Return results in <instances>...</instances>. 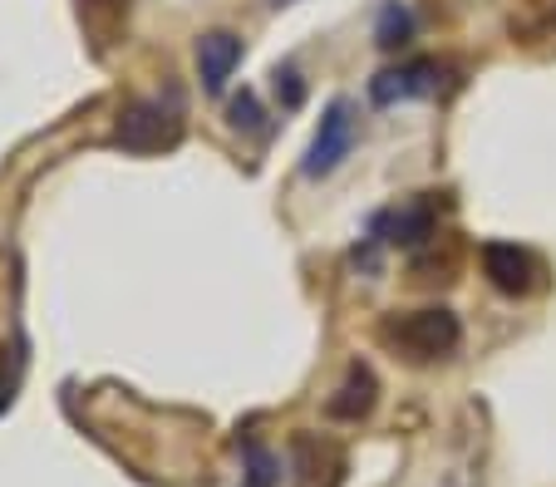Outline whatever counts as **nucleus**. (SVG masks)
<instances>
[{
  "label": "nucleus",
  "instance_id": "3",
  "mask_svg": "<svg viewBox=\"0 0 556 487\" xmlns=\"http://www.w3.org/2000/svg\"><path fill=\"white\" fill-rule=\"evenodd\" d=\"M355 138H359L355 104H350V99H330L326 114H320V128H315V138H311V149H305L301 172H305V178H330V172L350 158Z\"/></svg>",
  "mask_w": 556,
  "mask_h": 487
},
{
  "label": "nucleus",
  "instance_id": "12",
  "mask_svg": "<svg viewBox=\"0 0 556 487\" xmlns=\"http://www.w3.org/2000/svg\"><path fill=\"white\" fill-rule=\"evenodd\" d=\"M276 473H281V463L262 444H247V487H276Z\"/></svg>",
  "mask_w": 556,
  "mask_h": 487
},
{
  "label": "nucleus",
  "instance_id": "2",
  "mask_svg": "<svg viewBox=\"0 0 556 487\" xmlns=\"http://www.w3.org/2000/svg\"><path fill=\"white\" fill-rule=\"evenodd\" d=\"M109 143L124 153H168L182 143V108L163 104V99H134L118 108V124L109 133Z\"/></svg>",
  "mask_w": 556,
  "mask_h": 487
},
{
  "label": "nucleus",
  "instance_id": "14",
  "mask_svg": "<svg viewBox=\"0 0 556 487\" xmlns=\"http://www.w3.org/2000/svg\"><path fill=\"white\" fill-rule=\"evenodd\" d=\"M276 99H281V108H301V99H305V85H301V75H295L291 64H281L276 69Z\"/></svg>",
  "mask_w": 556,
  "mask_h": 487
},
{
  "label": "nucleus",
  "instance_id": "11",
  "mask_svg": "<svg viewBox=\"0 0 556 487\" xmlns=\"http://www.w3.org/2000/svg\"><path fill=\"white\" fill-rule=\"evenodd\" d=\"M227 124L237 128V133H262V99H256L252 89H242V94L227 104Z\"/></svg>",
  "mask_w": 556,
  "mask_h": 487
},
{
  "label": "nucleus",
  "instance_id": "1",
  "mask_svg": "<svg viewBox=\"0 0 556 487\" xmlns=\"http://www.w3.org/2000/svg\"><path fill=\"white\" fill-rule=\"evenodd\" d=\"M375 335L389 355H400V360H409V364H433V360H448L463 345V320L453 316L448 306L389 310Z\"/></svg>",
  "mask_w": 556,
  "mask_h": 487
},
{
  "label": "nucleus",
  "instance_id": "10",
  "mask_svg": "<svg viewBox=\"0 0 556 487\" xmlns=\"http://www.w3.org/2000/svg\"><path fill=\"white\" fill-rule=\"evenodd\" d=\"M414 40V15L409 5H400V0H389L384 11H379V25H375V44L379 50H404V44Z\"/></svg>",
  "mask_w": 556,
  "mask_h": 487
},
{
  "label": "nucleus",
  "instance_id": "8",
  "mask_svg": "<svg viewBox=\"0 0 556 487\" xmlns=\"http://www.w3.org/2000/svg\"><path fill=\"white\" fill-rule=\"evenodd\" d=\"M375 403H379L375 370H369L365 360H350L345 380H340V389L330 394L326 413H330V419H340V424H359V419H369V413H375Z\"/></svg>",
  "mask_w": 556,
  "mask_h": 487
},
{
  "label": "nucleus",
  "instance_id": "15",
  "mask_svg": "<svg viewBox=\"0 0 556 487\" xmlns=\"http://www.w3.org/2000/svg\"><path fill=\"white\" fill-rule=\"evenodd\" d=\"M271 5H291V0H271Z\"/></svg>",
  "mask_w": 556,
  "mask_h": 487
},
{
  "label": "nucleus",
  "instance_id": "4",
  "mask_svg": "<svg viewBox=\"0 0 556 487\" xmlns=\"http://www.w3.org/2000/svg\"><path fill=\"white\" fill-rule=\"evenodd\" d=\"M478 261H483L488 286L503 291V296H513V300H522V296H532V291H542V281H546L542 256L527 252V246H517V242H483Z\"/></svg>",
  "mask_w": 556,
  "mask_h": 487
},
{
  "label": "nucleus",
  "instance_id": "7",
  "mask_svg": "<svg viewBox=\"0 0 556 487\" xmlns=\"http://www.w3.org/2000/svg\"><path fill=\"white\" fill-rule=\"evenodd\" d=\"M439 79H443L439 60H424V54L419 60H400L369 79V99H375L379 108H394V104H409V99L439 94Z\"/></svg>",
  "mask_w": 556,
  "mask_h": 487
},
{
  "label": "nucleus",
  "instance_id": "13",
  "mask_svg": "<svg viewBox=\"0 0 556 487\" xmlns=\"http://www.w3.org/2000/svg\"><path fill=\"white\" fill-rule=\"evenodd\" d=\"M15 384H21V364H15V350H11V345L0 339V413L11 409Z\"/></svg>",
  "mask_w": 556,
  "mask_h": 487
},
{
  "label": "nucleus",
  "instance_id": "6",
  "mask_svg": "<svg viewBox=\"0 0 556 487\" xmlns=\"http://www.w3.org/2000/svg\"><path fill=\"white\" fill-rule=\"evenodd\" d=\"M369 236H375L379 246H404V252H414V246L439 236V207H433L429 197L394 202V207H384V213L369 222Z\"/></svg>",
  "mask_w": 556,
  "mask_h": 487
},
{
  "label": "nucleus",
  "instance_id": "9",
  "mask_svg": "<svg viewBox=\"0 0 556 487\" xmlns=\"http://www.w3.org/2000/svg\"><path fill=\"white\" fill-rule=\"evenodd\" d=\"M237 64H242V35L207 30L198 40V75H202V89H207V94H222V89H227Z\"/></svg>",
  "mask_w": 556,
  "mask_h": 487
},
{
  "label": "nucleus",
  "instance_id": "5",
  "mask_svg": "<svg viewBox=\"0 0 556 487\" xmlns=\"http://www.w3.org/2000/svg\"><path fill=\"white\" fill-rule=\"evenodd\" d=\"M350 473V453L340 438L330 434H311V428H301V434L291 438V477L295 487H340Z\"/></svg>",
  "mask_w": 556,
  "mask_h": 487
}]
</instances>
